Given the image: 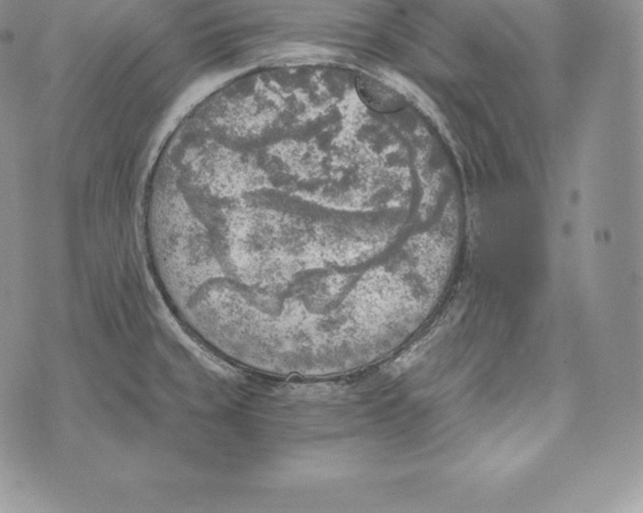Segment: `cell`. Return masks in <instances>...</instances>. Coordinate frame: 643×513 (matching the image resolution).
<instances>
[{"label": "cell", "instance_id": "obj_1", "mask_svg": "<svg viewBox=\"0 0 643 513\" xmlns=\"http://www.w3.org/2000/svg\"><path fill=\"white\" fill-rule=\"evenodd\" d=\"M356 88L363 100L376 110H395L399 108L401 103V98L399 93L370 77L357 78Z\"/></svg>", "mask_w": 643, "mask_h": 513}]
</instances>
